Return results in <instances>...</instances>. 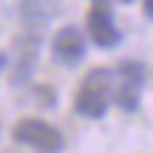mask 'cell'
<instances>
[{"mask_svg": "<svg viewBox=\"0 0 153 153\" xmlns=\"http://www.w3.org/2000/svg\"><path fill=\"white\" fill-rule=\"evenodd\" d=\"M142 3H145V14L150 17V14H153V0H142Z\"/></svg>", "mask_w": 153, "mask_h": 153, "instance_id": "52a82bcc", "label": "cell"}, {"mask_svg": "<svg viewBox=\"0 0 153 153\" xmlns=\"http://www.w3.org/2000/svg\"><path fill=\"white\" fill-rule=\"evenodd\" d=\"M85 28H88V37H91V43L99 45V48H116V45L122 43V31L116 28L114 14H111V9L105 6V0H99V3L94 6L91 11H88V17H85Z\"/></svg>", "mask_w": 153, "mask_h": 153, "instance_id": "3957f363", "label": "cell"}, {"mask_svg": "<svg viewBox=\"0 0 153 153\" xmlns=\"http://www.w3.org/2000/svg\"><path fill=\"white\" fill-rule=\"evenodd\" d=\"M85 34L74 26H65L54 34L51 40V51H54V60L62 65H76V62L85 57Z\"/></svg>", "mask_w": 153, "mask_h": 153, "instance_id": "277c9868", "label": "cell"}, {"mask_svg": "<svg viewBox=\"0 0 153 153\" xmlns=\"http://www.w3.org/2000/svg\"><path fill=\"white\" fill-rule=\"evenodd\" d=\"M116 74H119L122 79L136 82V85H145V79H148V71H145V65H142V62H136V60H125V62H119Z\"/></svg>", "mask_w": 153, "mask_h": 153, "instance_id": "8992f818", "label": "cell"}, {"mask_svg": "<svg viewBox=\"0 0 153 153\" xmlns=\"http://www.w3.org/2000/svg\"><path fill=\"white\" fill-rule=\"evenodd\" d=\"M11 136H14V142H23L34 150H48V153L62 150V145H65L62 133L43 119H20L11 131Z\"/></svg>", "mask_w": 153, "mask_h": 153, "instance_id": "7a4b0ae2", "label": "cell"}, {"mask_svg": "<svg viewBox=\"0 0 153 153\" xmlns=\"http://www.w3.org/2000/svg\"><path fill=\"white\" fill-rule=\"evenodd\" d=\"M122 3H131V0H122Z\"/></svg>", "mask_w": 153, "mask_h": 153, "instance_id": "9c48e42d", "label": "cell"}, {"mask_svg": "<svg viewBox=\"0 0 153 153\" xmlns=\"http://www.w3.org/2000/svg\"><path fill=\"white\" fill-rule=\"evenodd\" d=\"M97 3H99V0H97Z\"/></svg>", "mask_w": 153, "mask_h": 153, "instance_id": "30bf717a", "label": "cell"}, {"mask_svg": "<svg viewBox=\"0 0 153 153\" xmlns=\"http://www.w3.org/2000/svg\"><path fill=\"white\" fill-rule=\"evenodd\" d=\"M139 91H142V85H136V82H131V79H122L119 85L111 91V99H114L122 111L133 114V111L139 108Z\"/></svg>", "mask_w": 153, "mask_h": 153, "instance_id": "5b68a950", "label": "cell"}, {"mask_svg": "<svg viewBox=\"0 0 153 153\" xmlns=\"http://www.w3.org/2000/svg\"><path fill=\"white\" fill-rule=\"evenodd\" d=\"M3 65H6V54L0 51V68H3Z\"/></svg>", "mask_w": 153, "mask_h": 153, "instance_id": "ba28073f", "label": "cell"}, {"mask_svg": "<svg viewBox=\"0 0 153 153\" xmlns=\"http://www.w3.org/2000/svg\"><path fill=\"white\" fill-rule=\"evenodd\" d=\"M111 91H114V74L108 68L88 71L85 79L76 88V97H74L76 114L88 116V119H102L111 108Z\"/></svg>", "mask_w": 153, "mask_h": 153, "instance_id": "6da1fadb", "label": "cell"}]
</instances>
